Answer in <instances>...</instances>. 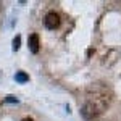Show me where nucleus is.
I'll return each mask as SVG.
<instances>
[{
  "label": "nucleus",
  "mask_w": 121,
  "mask_h": 121,
  "mask_svg": "<svg viewBox=\"0 0 121 121\" xmlns=\"http://www.w3.org/2000/svg\"><path fill=\"white\" fill-rule=\"evenodd\" d=\"M44 23H45V28L47 29H56L58 26H60V16L56 15L55 11H50V13H47V15H45Z\"/></svg>",
  "instance_id": "f257e3e1"
},
{
  "label": "nucleus",
  "mask_w": 121,
  "mask_h": 121,
  "mask_svg": "<svg viewBox=\"0 0 121 121\" xmlns=\"http://www.w3.org/2000/svg\"><path fill=\"white\" fill-rule=\"evenodd\" d=\"M29 48H31L32 53L39 52V36L37 34H31L29 36Z\"/></svg>",
  "instance_id": "f03ea898"
},
{
  "label": "nucleus",
  "mask_w": 121,
  "mask_h": 121,
  "mask_svg": "<svg viewBox=\"0 0 121 121\" xmlns=\"http://www.w3.org/2000/svg\"><path fill=\"white\" fill-rule=\"evenodd\" d=\"M15 79H16L18 82H28V81H29V76L26 74V73H23V71H18L16 76H15Z\"/></svg>",
  "instance_id": "7ed1b4c3"
},
{
  "label": "nucleus",
  "mask_w": 121,
  "mask_h": 121,
  "mask_svg": "<svg viewBox=\"0 0 121 121\" xmlns=\"http://www.w3.org/2000/svg\"><path fill=\"white\" fill-rule=\"evenodd\" d=\"M19 45H21V37H19V36H16V37H15V40H13V50H18Z\"/></svg>",
  "instance_id": "20e7f679"
},
{
  "label": "nucleus",
  "mask_w": 121,
  "mask_h": 121,
  "mask_svg": "<svg viewBox=\"0 0 121 121\" xmlns=\"http://www.w3.org/2000/svg\"><path fill=\"white\" fill-rule=\"evenodd\" d=\"M23 121H34V120H32V118H24Z\"/></svg>",
  "instance_id": "39448f33"
}]
</instances>
